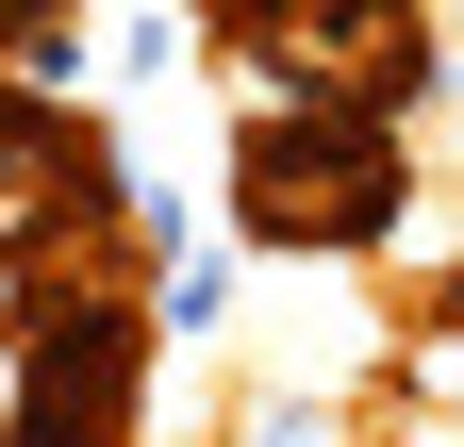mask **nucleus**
Masks as SVG:
<instances>
[{"mask_svg":"<svg viewBox=\"0 0 464 447\" xmlns=\"http://www.w3.org/2000/svg\"><path fill=\"white\" fill-rule=\"evenodd\" d=\"M415 183H431L415 117H382V100H249L232 117V215L266 265H365Z\"/></svg>","mask_w":464,"mask_h":447,"instance_id":"nucleus-1","label":"nucleus"},{"mask_svg":"<svg viewBox=\"0 0 464 447\" xmlns=\"http://www.w3.org/2000/svg\"><path fill=\"white\" fill-rule=\"evenodd\" d=\"M0 398H17V331H0Z\"/></svg>","mask_w":464,"mask_h":447,"instance_id":"nucleus-4","label":"nucleus"},{"mask_svg":"<svg viewBox=\"0 0 464 447\" xmlns=\"http://www.w3.org/2000/svg\"><path fill=\"white\" fill-rule=\"evenodd\" d=\"M398 398H415V414H464V315H415V331H398Z\"/></svg>","mask_w":464,"mask_h":447,"instance_id":"nucleus-2","label":"nucleus"},{"mask_svg":"<svg viewBox=\"0 0 464 447\" xmlns=\"http://www.w3.org/2000/svg\"><path fill=\"white\" fill-rule=\"evenodd\" d=\"M415 315H464V233H448V265H431V282H415Z\"/></svg>","mask_w":464,"mask_h":447,"instance_id":"nucleus-3","label":"nucleus"}]
</instances>
